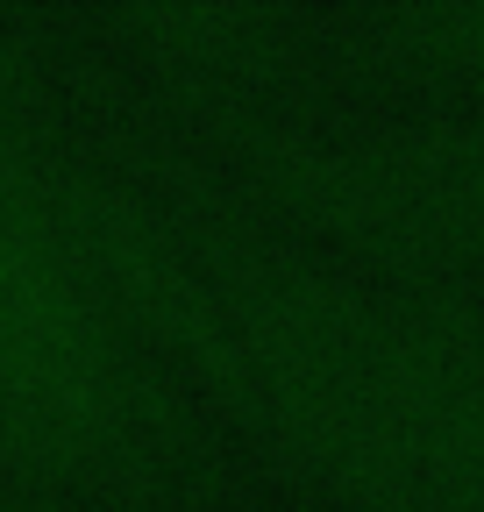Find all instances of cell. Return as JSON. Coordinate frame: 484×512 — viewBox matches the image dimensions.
Masks as SVG:
<instances>
[{
	"instance_id": "cell-1",
	"label": "cell",
	"mask_w": 484,
	"mask_h": 512,
	"mask_svg": "<svg viewBox=\"0 0 484 512\" xmlns=\"http://www.w3.org/2000/svg\"><path fill=\"white\" fill-rule=\"evenodd\" d=\"M0 477L114 512H200L221 456L186 392L0 214Z\"/></svg>"
},
{
	"instance_id": "cell-2",
	"label": "cell",
	"mask_w": 484,
	"mask_h": 512,
	"mask_svg": "<svg viewBox=\"0 0 484 512\" xmlns=\"http://www.w3.org/2000/svg\"><path fill=\"white\" fill-rule=\"evenodd\" d=\"M200 271L228 313L242 406L235 420L299 456L314 477L399 505L406 448H399V370H392V313L349 299L328 271L242 235L214 214H178Z\"/></svg>"
},
{
	"instance_id": "cell-3",
	"label": "cell",
	"mask_w": 484,
	"mask_h": 512,
	"mask_svg": "<svg viewBox=\"0 0 484 512\" xmlns=\"http://www.w3.org/2000/svg\"><path fill=\"white\" fill-rule=\"evenodd\" d=\"M114 29L193 114L250 107L257 72H271V15L257 8H121Z\"/></svg>"
},
{
	"instance_id": "cell-4",
	"label": "cell",
	"mask_w": 484,
	"mask_h": 512,
	"mask_svg": "<svg viewBox=\"0 0 484 512\" xmlns=\"http://www.w3.org/2000/svg\"><path fill=\"white\" fill-rule=\"evenodd\" d=\"M0 512H79L65 498H50V491H29V484H8L0 477Z\"/></svg>"
}]
</instances>
